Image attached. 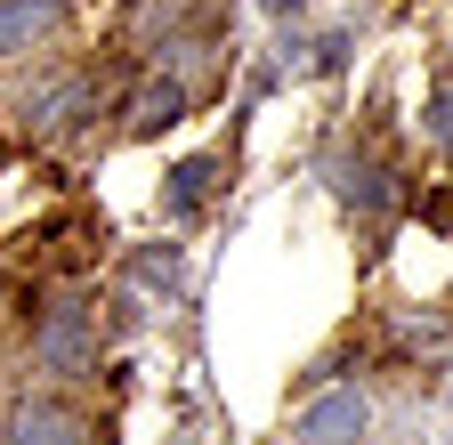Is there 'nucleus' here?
<instances>
[{
	"label": "nucleus",
	"instance_id": "1",
	"mask_svg": "<svg viewBox=\"0 0 453 445\" xmlns=\"http://www.w3.org/2000/svg\"><path fill=\"white\" fill-rule=\"evenodd\" d=\"M33 357L49 364V372H89L97 364V324H89V308L81 300H49V316L33 324Z\"/></svg>",
	"mask_w": 453,
	"mask_h": 445
},
{
	"label": "nucleus",
	"instance_id": "2",
	"mask_svg": "<svg viewBox=\"0 0 453 445\" xmlns=\"http://www.w3.org/2000/svg\"><path fill=\"white\" fill-rule=\"evenodd\" d=\"M365 429H372L365 388H324V397H308V405H300V421H292V437H300V445H357Z\"/></svg>",
	"mask_w": 453,
	"mask_h": 445
},
{
	"label": "nucleus",
	"instance_id": "3",
	"mask_svg": "<svg viewBox=\"0 0 453 445\" xmlns=\"http://www.w3.org/2000/svg\"><path fill=\"white\" fill-rule=\"evenodd\" d=\"M9 445H97V429L73 405H57V397H25L9 413Z\"/></svg>",
	"mask_w": 453,
	"mask_h": 445
},
{
	"label": "nucleus",
	"instance_id": "4",
	"mask_svg": "<svg viewBox=\"0 0 453 445\" xmlns=\"http://www.w3.org/2000/svg\"><path fill=\"white\" fill-rule=\"evenodd\" d=\"M57 17H65V0H0V58H17V49H33Z\"/></svg>",
	"mask_w": 453,
	"mask_h": 445
},
{
	"label": "nucleus",
	"instance_id": "5",
	"mask_svg": "<svg viewBox=\"0 0 453 445\" xmlns=\"http://www.w3.org/2000/svg\"><path fill=\"white\" fill-rule=\"evenodd\" d=\"M332 187H340V203L365 211V219L388 211V171H380V162H349V154H340V162H332Z\"/></svg>",
	"mask_w": 453,
	"mask_h": 445
},
{
	"label": "nucleus",
	"instance_id": "6",
	"mask_svg": "<svg viewBox=\"0 0 453 445\" xmlns=\"http://www.w3.org/2000/svg\"><path fill=\"white\" fill-rule=\"evenodd\" d=\"M187 114V81H146L138 97H130V130L138 138H154V130H170Z\"/></svg>",
	"mask_w": 453,
	"mask_h": 445
},
{
	"label": "nucleus",
	"instance_id": "7",
	"mask_svg": "<svg viewBox=\"0 0 453 445\" xmlns=\"http://www.w3.org/2000/svg\"><path fill=\"white\" fill-rule=\"evenodd\" d=\"M211 179H219L211 162H179V171H170V195H162V203H170V219H187V211H203Z\"/></svg>",
	"mask_w": 453,
	"mask_h": 445
},
{
	"label": "nucleus",
	"instance_id": "8",
	"mask_svg": "<svg viewBox=\"0 0 453 445\" xmlns=\"http://www.w3.org/2000/svg\"><path fill=\"white\" fill-rule=\"evenodd\" d=\"M421 122H429V138H437V146L453 154V73H445V81L429 89V114H421Z\"/></svg>",
	"mask_w": 453,
	"mask_h": 445
},
{
	"label": "nucleus",
	"instance_id": "9",
	"mask_svg": "<svg viewBox=\"0 0 453 445\" xmlns=\"http://www.w3.org/2000/svg\"><path fill=\"white\" fill-rule=\"evenodd\" d=\"M138 284L146 292H179V251H146L138 259Z\"/></svg>",
	"mask_w": 453,
	"mask_h": 445
},
{
	"label": "nucleus",
	"instance_id": "10",
	"mask_svg": "<svg viewBox=\"0 0 453 445\" xmlns=\"http://www.w3.org/2000/svg\"><path fill=\"white\" fill-rule=\"evenodd\" d=\"M259 9H267V17H292V9H300V0H259Z\"/></svg>",
	"mask_w": 453,
	"mask_h": 445
},
{
	"label": "nucleus",
	"instance_id": "11",
	"mask_svg": "<svg viewBox=\"0 0 453 445\" xmlns=\"http://www.w3.org/2000/svg\"><path fill=\"white\" fill-rule=\"evenodd\" d=\"M429 219H437V227H453V203H429Z\"/></svg>",
	"mask_w": 453,
	"mask_h": 445
},
{
	"label": "nucleus",
	"instance_id": "12",
	"mask_svg": "<svg viewBox=\"0 0 453 445\" xmlns=\"http://www.w3.org/2000/svg\"><path fill=\"white\" fill-rule=\"evenodd\" d=\"M445 397H453V372H445Z\"/></svg>",
	"mask_w": 453,
	"mask_h": 445
}]
</instances>
